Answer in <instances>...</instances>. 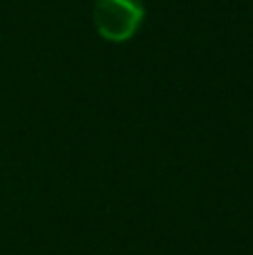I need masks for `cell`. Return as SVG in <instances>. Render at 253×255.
Masks as SVG:
<instances>
[{
  "instance_id": "obj_1",
  "label": "cell",
  "mask_w": 253,
  "mask_h": 255,
  "mask_svg": "<svg viewBox=\"0 0 253 255\" xmlns=\"http://www.w3.org/2000/svg\"><path fill=\"white\" fill-rule=\"evenodd\" d=\"M146 16L141 0H97L92 9L94 27L108 43H126L139 31Z\"/></svg>"
}]
</instances>
